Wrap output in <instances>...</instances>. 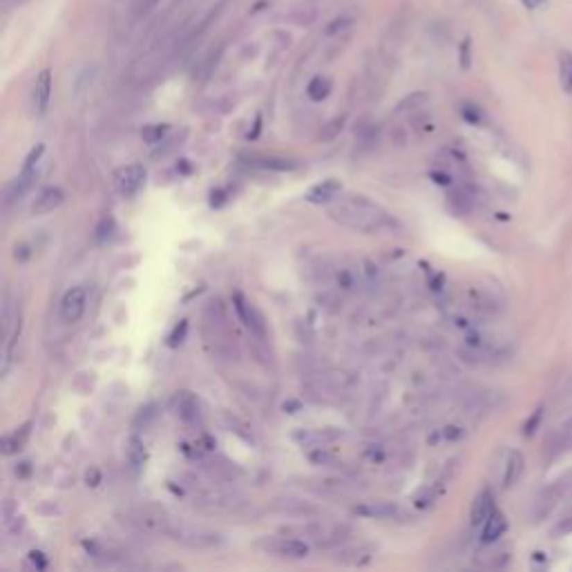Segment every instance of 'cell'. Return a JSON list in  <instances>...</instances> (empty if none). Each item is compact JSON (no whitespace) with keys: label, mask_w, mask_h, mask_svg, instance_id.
<instances>
[{"label":"cell","mask_w":572,"mask_h":572,"mask_svg":"<svg viewBox=\"0 0 572 572\" xmlns=\"http://www.w3.org/2000/svg\"><path fill=\"white\" fill-rule=\"evenodd\" d=\"M329 215L331 219H336L338 224L365 235L385 233V230H391L396 226V219L391 217L383 206L371 202L365 195L336 197L329 206Z\"/></svg>","instance_id":"1"},{"label":"cell","mask_w":572,"mask_h":572,"mask_svg":"<svg viewBox=\"0 0 572 572\" xmlns=\"http://www.w3.org/2000/svg\"><path fill=\"white\" fill-rule=\"evenodd\" d=\"M32 561H34L38 568H45L47 566V561L43 559V552H32Z\"/></svg>","instance_id":"35"},{"label":"cell","mask_w":572,"mask_h":572,"mask_svg":"<svg viewBox=\"0 0 572 572\" xmlns=\"http://www.w3.org/2000/svg\"><path fill=\"white\" fill-rule=\"evenodd\" d=\"M87 306V291L83 286L69 288L61 300V318L65 322H78Z\"/></svg>","instance_id":"5"},{"label":"cell","mask_w":572,"mask_h":572,"mask_svg":"<svg viewBox=\"0 0 572 572\" xmlns=\"http://www.w3.org/2000/svg\"><path fill=\"white\" fill-rule=\"evenodd\" d=\"M173 405L177 409V414L182 416L184 420H197L199 416V403H197V398L190 394V391H179V394L173 398Z\"/></svg>","instance_id":"12"},{"label":"cell","mask_w":572,"mask_h":572,"mask_svg":"<svg viewBox=\"0 0 572 572\" xmlns=\"http://www.w3.org/2000/svg\"><path fill=\"white\" fill-rule=\"evenodd\" d=\"M114 184H116L119 193H121L123 197H135L146 184V168L141 164L123 166L121 170H116Z\"/></svg>","instance_id":"3"},{"label":"cell","mask_w":572,"mask_h":572,"mask_svg":"<svg viewBox=\"0 0 572 572\" xmlns=\"http://www.w3.org/2000/svg\"><path fill=\"white\" fill-rule=\"evenodd\" d=\"M49 98H52V72H49V69H43V72L38 74V78H36V83H34V94H32L34 112H36L38 116L47 112Z\"/></svg>","instance_id":"6"},{"label":"cell","mask_w":572,"mask_h":572,"mask_svg":"<svg viewBox=\"0 0 572 572\" xmlns=\"http://www.w3.org/2000/svg\"><path fill=\"white\" fill-rule=\"evenodd\" d=\"M329 92H331V81L327 76H315L306 87V94H309L311 101H324V98L329 96Z\"/></svg>","instance_id":"19"},{"label":"cell","mask_w":572,"mask_h":572,"mask_svg":"<svg viewBox=\"0 0 572 572\" xmlns=\"http://www.w3.org/2000/svg\"><path fill=\"white\" fill-rule=\"evenodd\" d=\"M233 306L237 311L239 320L244 322V327L250 331V336H255L257 340H266V322H264V315L259 313V309L242 293L233 295Z\"/></svg>","instance_id":"2"},{"label":"cell","mask_w":572,"mask_h":572,"mask_svg":"<svg viewBox=\"0 0 572 572\" xmlns=\"http://www.w3.org/2000/svg\"><path fill=\"white\" fill-rule=\"evenodd\" d=\"M360 282V277H358V270H354L351 266H343V268H338L336 270V284L338 288H343V291H354Z\"/></svg>","instance_id":"20"},{"label":"cell","mask_w":572,"mask_h":572,"mask_svg":"<svg viewBox=\"0 0 572 572\" xmlns=\"http://www.w3.org/2000/svg\"><path fill=\"white\" fill-rule=\"evenodd\" d=\"M311 387H313L318 394L338 396V394H345V391H349L351 387H354V378H351L349 374H345V371H327V374L315 376Z\"/></svg>","instance_id":"4"},{"label":"cell","mask_w":572,"mask_h":572,"mask_svg":"<svg viewBox=\"0 0 572 572\" xmlns=\"http://www.w3.org/2000/svg\"><path fill=\"white\" fill-rule=\"evenodd\" d=\"M255 166H262V168H268V170H293L295 164L293 162H286V159H273V157H253L250 159Z\"/></svg>","instance_id":"23"},{"label":"cell","mask_w":572,"mask_h":572,"mask_svg":"<svg viewBox=\"0 0 572 572\" xmlns=\"http://www.w3.org/2000/svg\"><path fill=\"white\" fill-rule=\"evenodd\" d=\"M137 521L144 528L153 530V532H170L173 526H170V519L164 510H159L155 505H146L137 510Z\"/></svg>","instance_id":"7"},{"label":"cell","mask_w":572,"mask_h":572,"mask_svg":"<svg viewBox=\"0 0 572 572\" xmlns=\"http://www.w3.org/2000/svg\"><path fill=\"white\" fill-rule=\"evenodd\" d=\"M128 460H130V465H132V469H141L146 465V460H148V451H146V445L139 440L137 436L135 438H130V445H128Z\"/></svg>","instance_id":"18"},{"label":"cell","mask_w":572,"mask_h":572,"mask_svg":"<svg viewBox=\"0 0 572 572\" xmlns=\"http://www.w3.org/2000/svg\"><path fill=\"white\" fill-rule=\"evenodd\" d=\"M371 559H374V548H369V546H358V548L345 550L343 557H338L340 564H347V566H365Z\"/></svg>","instance_id":"17"},{"label":"cell","mask_w":572,"mask_h":572,"mask_svg":"<svg viewBox=\"0 0 572 572\" xmlns=\"http://www.w3.org/2000/svg\"><path fill=\"white\" fill-rule=\"evenodd\" d=\"M29 434H32V423H25L23 427L14 429L12 434H7L3 438V454H16V451H21L27 440H29Z\"/></svg>","instance_id":"13"},{"label":"cell","mask_w":572,"mask_h":572,"mask_svg":"<svg viewBox=\"0 0 572 572\" xmlns=\"http://www.w3.org/2000/svg\"><path fill=\"white\" fill-rule=\"evenodd\" d=\"M343 123H345V119L340 116V119H333V121L329 123V128L324 130V135H322V139H333L340 130H343Z\"/></svg>","instance_id":"32"},{"label":"cell","mask_w":572,"mask_h":572,"mask_svg":"<svg viewBox=\"0 0 572 572\" xmlns=\"http://www.w3.org/2000/svg\"><path fill=\"white\" fill-rule=\"evenodd\" d=\"M29 471H32V467H29V463H23V467H21V471L16 469V474H21V476H27Z\"/></svg>","instance_id":"37"},{"label":"cell","mask_w":572,"mask_h":572,"mask_svg":"<svg viewBox=\"0 0 572 572\" xmlns=\"http://www.w3.org/2000/svg\"><path fill=\"white\" fill-rule=\"evenodd\" d=\"M449 208L454 210L456 215H465L471 210V197L463 190H456V193L449 195Z\"/></svg>","instance_id":"21"},{"label":"cell","mask_w":572,"mask_h":572,"mask_svg":"<svg viewBox=\"0 0 572 572\" xmlns=\"http://www.w3.org/2000/svg\"><path fill=\"white\" fill-rule=\"evenodd\" d=\"M460 114H463L469 123H478L480 121V110L476 105H471V103H465L463 107H460Z\"/></svg>","instance_id":"29"},{"label":"cell","mask_w":572,"mask_h":572,"mask_svg":"<svg viewBox=\"0 0 572 572\" xmlns=\"http://www.w3.org/2000/svg\"><path fill=\"white\" fill-rule=\"evenodd\" d=\"M343 193V186H340L338 179H324L322 184H315L306 193V202L311 204H331L336 197Z\"/></svg>","instance_id":"9"},{"label":"cell","mask_w":572,"mask_h":572,"mask_svg":"<svg viewBox=\"0 0 572 572\" xmlns=\"http://www.w3.org/2000/svg\"><path fill=\"white\" fill-rule=\"evenodd\" d=\"M157 3H159V0H146V9H144V12H148V9H150V7H155Z\"/></svg>","instance_id":"38"},{"label":"cell","mask_w":572,"mask_h":572,"mask_svg":"<svg viewBox=\"0 0 572 572\" xmlns=\"http://www.w3.org/2000/svg\"><path fill=\"white\" fill-rule=\"evenodd\" d=\"M112 230H114V219L112 217H105L101 226L96 228V239L98 242H103V239H107L110 235H112Z\"/></svg>","instance_id":"26"},{"label":"cell","mask_w":572,"mask_h":572,"mask_svg":"<svg viewBox=\"0 0 572 572\" xmlns=\"http://www.w3.org/2000/svg\"><path fill=\"white\" fill-rule=\"evenodd\" d=\"M186 329H188V322H186V320H182V324L175 327V331L170 333V338H168L170 343H168V345H170V347H177L179 343H182L184 336H186Z\"/></svg>","instance_id":"30"},{"label":"cell","mask_w":572,"mask_h":572,"mask_svg":"<svg viewBox=\"0 0 572 572\" xmlns=\"http://www.w3.org/2000/svg\"><path fill=\"white\" fill-rule=\"evenodd\" d=\"M492 512H494V496H492L489 489H483L474 499V503H471V512H469L471 526H483Z\"/></svg>","instance_id":"11"},{"label":"cell","mask_w":572,"mask_h":572,"mask_svg":"<svg viewBox=\"0 0 572 572\" xmlns=\"http://www.w3.org/2000/svg\"><path fill=\"white\" fill-rule=\"evenodd\" d=\"M572 535V517H566L564 521H559V523L555 526V530H552V537H568Z\"/></svg>","instance_id":"28"},{"label":"cell","mask_w":572,"mask_h":572,"mask_svg":"<svg viewBox=\"0 0 572 572\" xmlns=\"http://www.w3.org/2000/svg\"><path fill=\"white\" fill-rule=\"evenodd\" d=\"M561 85L568 94H572V54L561 56Z\"/></svg>","instance_id":"24"},{"label":"cell","mask_w":572,"mask_h":572,"mask_svg":"<svg viewBox=\"0 0 572 572\" xmlns=\"http://www.w3.org/2000/svg\"><path fill=\"white\" fill-rule=\"evenodd\" d=\"M85 478H87V485L96 487V485H98V480H101V474H98V469H94V467H92V469L87 471V476H85Z\"/></svg>","instance_id":"33"},{"label":"cell","mask_w":572,"mask_h":572,"mask_svg":"<svg viewBox=\"0 0 572 572\" xmlns=\"http://www.w3.org/2000/svg\"><path fill=\"white\" fill-rule=\"evenodd\" d=\"M445 436H447L449 440H456V438H460V436H463V431H460L458 427H447Z\"/></svg>","instance_id":"34"},{"label":"cell","mask_w":572,"mask_h":572,"mask_svg":"<svg viewBox=\"0 0 572 572\" xmlns=\"http://www.w3.org/2000/svg\"><path fill=\"white\" fill-rule=\"evenodd\" d=\"M541 416H544V407H539L535 414H532V418L528 420L526 423V427H523V434L526 436H532L537 431V427H539V423H541Z\"/></svg>","instance_id":"27"},{"label":"cell","mask_w":572,"mask_h":572,"mask_svg":"<svg viewBox=\"0 0 572 572\" xmlns=\"http://www.w3.org/2000/svg\"><path fill=\"white\" fill-rule=\"evenodd\" d=\"M166 132H168L166 123H153V125H146L141 130V137H144L146 144L155 146V144H162V139L166 137Z\"/></svg>","instance_id":"22"},{"label":"cell","mask_w":572,"mask_h":572,"mask_svg":"<svg viewBox=\"0 0 572 572\" xmlns=\"http://www.w3.org/2000/svg\"><path fill=\"white\" fill-rule=\"evenodd\" d=\"M523 5H526L528 9H537V7L541 5V0H523Z\"/></svg>","instance_id":"36"},{"label":"cell","mask_w":572,"mask_h":572,"mask_svg":"<svg viewBox=\"0 0 572 572\" xmlns=\"http://www.w3.org/2000/svg\"><path fill=\"white\" fill-rule=\"evenodd\" d=\"M65 202V193L61 188H54L49 186L45 190H41L36 197V202L32 206V213L34 215H47V213H54V210Z\"/></svg>","instance_id":"8"},{"label":"cell","mask_w":572,"mask_h":572,"mask_svg":"<svg viewBox=\"0 0 572 572\" xmlns=\"http://www.w3.org/2000/svg\"><path fill=\"white\" fill-rule=\"evenodd\" d=\"M505 530H508V521L505 517L501 514V512H492V514L487 517V521L483 526H480V541H483L485 546L489 544H494V541H499L501 537L505 535Z\"/></svg>","instance_id":"10"},{"label":"cell","mask_w":572,"mask_h":572,"mask_svg":"<svg viewBox=\"0 0 572 572\" xmlns=\"http://www.w3.org/2000/svg\"><path fill=\"white\" fill-rule=\"evenodd\" d=\"M358 514H363L367 519H391L398 514V505L394 503H385V501H378V503H365L356 508Z\"/></svg>","instance_id":"14"},{"label":"cell","mask_w":572,"mask_h":572,"mask_svg":"<svg viewBox=\"0 0 572 572\" xmlns=\"http://www.w3.org/2000/svg\"><path fill=\"white\" fill-rule=\"evenodd\" d=\"M469 49H471V43H469V38H465L463 43H460V67L467 69L471 65V54H469Z\"/></svg>","instance_id":"31"},{"label":"cell","mask_w":572,"mask_h":572,"mask_svg":"<svg viewBox=\"0 0 572 572\" xmlns=\"http://www.w3.org/2000/svg\"><path fill=\"white\" fill-rule=\"evenodd\" d=\"M275 552L286 559H304L309 555V546L300 539H282L275 544Z\"/></svg>","instance_id":"16"},{"label":"cell","mask_w":572,"mask_h":572,"mask_svg":"<svg viewBox=\"0 0 572 572\" xmlns=\"http://www.w3.org/2000/svg\"><path fill=\"white\" fill-rule=\"evenodd\" d=\"M523 454L521 451H510V456L505 460V471H503V487H512L523 474Z\"/></svg>","instance_id":"15"},{"label":"cell","mask_w":572,"mask_h":572,"mask_svg":"<svg viewBox=\"0 0 572 572\" xmlns=\"http://www.w3.org/2000/svg\"><path fill=\"white\" fill-rule=\"evenodd\" d=\"M354 25V18H349V16H343V18H338V21H333L329 25V29H327V34L329 36H333V34H338V32H345L347 27H351Z\"/></svg>","instance_id":"25"}]
</instances>
